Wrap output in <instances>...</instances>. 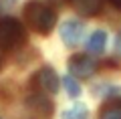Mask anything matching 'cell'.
<instances>
[{"instance_id": "cell-1", "label": "cell", "mask_w": 121, "mask_h": 119, "mask_svg": "<svg viewBox=\"0 0 121 119\" xmlns=\"http://www.w3.org/2000/svg\"><path fill=\"white\" fill-rule=\"evenodd\" d=\"M24 18H26V24L39 34H48L56 24L55 8L47 6L40 0H30L24 6Z\"/></svg>"}, {"instance_id": "cell-2", "label": "cell", "mask_w": 121, "mask_h": 119, "mask_svg": "<svg viewBox=\"0 0 121 119\" xmlns=\"http://www.w3.org/2000/svg\"><path fill=\"white\" fill-rule=\"evenodd\" d=\"M26 40V30L16 18L2 16L0 18V48L2 51H12L22 47Z\"/></svg>"}, {"instance_id": "cell-3", "label": "cell", "mask_w": 121, "mask_h": 119, "mask_svg": "<svg viewBox=\"0 0 121 119\" xmlns=\"http://www.w3.org/2000/svg\"><path fill=\"white\" fill-rule=\"evenodd\" d=\"M69 71L71 77H79V79H89L93 73L97 71V63L87 55H75L69 61Z\"/></svg>"}, {"instance_id": "cell-4", "label": "cell", "mask_w": 121, "mask_h": 119, "mask_svg": "<svg viewBox=\"0 0 121 119\" xmlns=\"http://www.w3.org/2000/svg\"><path fill=\"white\" fill-rule=\"evenodd\" d=\"M32 83H35L40 91H44V93H56V91H59V77H56V73L52 71L51 67H43L35 75Z\"/></svg>"}, {"instance_id": "cell-5", "label": "cell", "mask_w": 121, "mask_h": 119, "mask_svg": "<svg viewBox=\"0 0 121 119\" xmlns=\"http://www.w3.org/2000/svg\"><path fill=\"white\" fill-rule=\"evenodd\" d=\"M83 24L79 20H67L65 24L60 26V38L67 47H75V44L81 43L83 38Z\"/></svg>"}, {"instance_id": "cell-6", "label": "cell", "mask_w": 121, "mask_h": 119, "mask_svg": "<svg viewBox=\"0 0 121 119\" xmlns=\"http://www.w3.org/2000/svg\"><path fill=\"white\" fill-rule=\"evenodd\" d=\"M67 2L83 16H95L103 8V0H67Z\"/></svg>"}, {"instance_id": "cell-7", "label": "cell", "mask_w": 121, "mask_h": 119, "mask_svg": "<svg viewBox=\"0 0 121 119\" xmlns=\"http://www.w3.org/2000/svg\"><path fill=\"white\" fill-rule=\"evenodd\" d=\"M107 47V32L105 30H95L87 40V51L93 55H101Z\"/></svg>"}, {"instance_id": "cell-8", "label": "cell", "mask_w": 121, "mask_h": 119, "mask_svg": "<svg viewBox=\"0 0 121 119\" xmlns=\"http://www.w3.org/2000/svg\"><path fill=\"white\" fill-rule=\"evenodd\" d=\"M28 105L32 111H36L39 115H43V117H47V115L52 113V103L48 101L44 95H32V97L28 99Z\"/></svg>"}, {"instance_id": "cell-9", "label": "cell", "mask_w": 121, "mask_h": 119, "mask_svg": "<svg viewBox=\"0 0 121 119\" xmlns=\"http://www.w3.org/2000/svg\"><path fill=\"white\" fill-rule=\"evenodd\" d=\"M99 119H121V99H113L101 109Z\"/></svg>"}, {"instance_id": "cell-10", "label": "cell", "mask_w": 121, "mask_h": 119, "mask_svg": "<svg viewBox=\"0 0 121 119\" xmlns=\"http://www.w3.org/2000/svg\"><path fill=\"white\" fill-rule=\"evenodd\" d=\"M87 115H89L87 107L83 103H77V105H73L71 109H67L63 113V119H87Z\"/></svg>"}, {"instance_id": "cell-11", "label": "cell", "mask_w": 121, "mask_h": 119, "mask_svg": "<svg viewBox=\"0 0 121 119\" xmlns=\"http://www.w3.org/2000/svg\"><path fill=\"white\" fill-rule=\"evenodd\" d=\"M63 85H65L67 93H69L71 97H79V95H81V85L77 83V79H75V77L67 75L65 79H63Z\"/></svg>"}, {"instance_id": "cell-12", "label": "cell", "mask_w": 121, "mask_h": 119, "mask_svg": "<svg viewBox=\"0 0 121 119\" xmlns=\"http://www.w3.org/2000/svg\"><path fill=\"white\" fill-rule=\"evenodd\" d=\"M14 6H16V0H0V14L10 12Z\"/></svg>"}, {"instance_id": "cell-13", "label": "cell", "mask_w": 121, "mask_h": 119, "mask_svg": "<svg viewBox=\"0 0 121 119\" xmlns=\"http://www.w3.org/2000/svg\"><path fill=\"white\" fill-rule=\"evenodd\" d=\"M115 53H117V55L121 57V32H119V34L115 36Z\"/></svg>"}, {"instance_id": "cell-14", "label": "cell", "mask_w": 121, "mask_h": 119, "mask_svg": "<svg viewBox=\"0 0 121 119\" xmlns=\"http://www.w3.org/2000/svg\"><path fill=\"white\" fill-rule=\"evenodd\" d=\"M60 4H65V0H48L47 6H51V8H52V6H60Z\"/></svg>"}, {"instance_id": "cell-15", "label": "cell", "mask_w": 121, "mask_h": 119, "mask_svg": "<svg viewBox=\"0 0 121 119\" xmlns=\"http://www.w3.org/2000/svg\"><path fill=\"white\" fill-rule=\"evenodd\" d=\"M111 4L117 6V8H121V0H111Z\"/></svg>"}, {"instance_id": "cell-16", "label": "cell", "mask_w": 121, "mask_h": 119, "mask_svg": "<svg viewBox=\"0 0 121 119\" xmlns=\"http://www.w3.org/2000/svg\"><path fill=\"white\" fill-rule=\"evenodd\" d=\"M0 63H2V61H0Z\"/></svg>"}]
</instances>
